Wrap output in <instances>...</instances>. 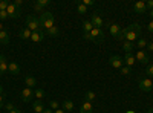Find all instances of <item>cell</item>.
I'll return each instance as SVG.
<instances>
[{"instance_id":"1","label":"cell","mask_w":153,"mask_h":113,"mask_svg":"<svg viewBox=\"0 0 153 113\" xmlns=\"http://www.w3.org/2000/svg\"><path fill=\"white\" fill-rule=\"evenodd\" d=\"M54 21H55V18H54V16H52V12H43V14L40 16V28L46 32L48 29H51L52 26H55L54 24Z\"/></svg>"},{"instance_id":"2","label":"cell","mask_w":153,"mask_h":113,"mask_svg":"<svg viewBox=\"0 0 153 113\" xmlns=\"http://www.w3.org/2000/svg\"><path fill=\"white\" fill-rule=\"evenodd\" d=\"M26 24H28V29H31L32 32H37V31H43L40 28V18H37L35 16H28L26 17Z\"/></svg>"},{"instance_id":"3","label":"cell","mask_w":153,"mask_h":113,"mask_svg":"<svg viewBox=\"0 0 153 113\" xmlns=\"http://www.w3.org/2000/svg\"><path fill=\"white\" fill-rule=\"evenodd\" d=\"M138 87L141 89L143 92H152V89H153V83H152V80L147 77V78H141L138 81Z\"/></svg>"},{"instance_id":"4","label":"cell","mask_w":153,"mask_h":113,"mask_svg":"<svg viewBox=\"0 0 153 113\" xmlns=\"http://www.w3.org/2000/svg\"><path fill=\"white\" fill-rule=\"evenodd\" d=\"M91 41H95V43H103L104 41V34L101 29L98 28H94L91 31Z\"/></svg>"},{"instance_id":"5","label":"cell","mask_w":153,"mask_h":113,"mask_svg":"<svg viewBox=\"0 0 153 113\" xmlns=\"http://www.w3.org/2000/svg\"><path fill=\"white\" fill-rule=\"evenodd\" d=\"M109 64L113 67V69H121L124 66V61H123V57H118V55H112L109 58Z\"/></svg>"},{"instance_id":"6","label":"cell","mask_w":153,"mask_h":113,"mask_svg":"<svg viewBox=\"0 0 153 113\" xmlns=\"http://www.w3.org/2000/svg\"><path fill=\"white\" fill-rule=\"evenodd\" d=\"M133 55H135V60H136V61H139L141 64L149 66L150 58H149V55H147V52H146V51H138V52H136V54H133Z\"/></svg>"},{"instance_id":"7","label":"cell","mask_w":153,"mask_h":113,"mask_svg":"<svg viewBox=\"0 0 153 113\" xmlns=\"http://www.w3.org/2000/svg\"><path fill=\"white\" fill-rule=\"evenodd\" d=\"M34 98V89H29V87H25V89L22 90V101L23 103H31Z\"/></svg>"},{"instance_id":"8","label":"cell","mask_w":153,"mask_h":113,"mask_svg":"<svg viewBox=\"0 0 153 113\" xmlns=\"http://www.w3.org/2000/svg\"><path fill=\"white\" fill-rule=\"evenodd\" d=\"M6 12H8V17H9V18H17V17H20V8H17L14 3H9V5H8Z\"/></svg>"},{"instance_id":"9","label":"cell","mask_w":153,"mask_h":113,"mask_svg":"<svg viewBox=\"0 0 153 113\" xmlns=\"http://www.w3.org/2000/svg\"><path fill=\"white\" fill-rule=\"evenodd\" d=\"M91 23L94 24V28H98V29H101V28H103V24H104L103 18H101L100 14H97V12H94V14L91 16Z\"/></svg>"},{"instance_id":"10","label":"cell","mask_w":153,"mask_h":113,"mask_svg":"<svg viewBox=\"0 0 153 113\" xmlns=\"http://www.w3.org/2000/svg\"><path fill=\"white\" fill-rule=\"evenodd\" d=\"M107 26H109V32L115 37V38H118V35L121 34V26H120V24H117V23H109Z\"/></svg>"},{"instance_id":"11","label":"cell","mask_w":153,"mask_h":113,"mask_svg":"<svg viewBox=\"0 0 153 113\" xmlns=\"http://www.w3.org/2000/svg\"><path fill=\"white\" fill-rule=\"evenodd\" d=\"M8 73L11 75H19L20 73V64L16 61H11L9 64H8Z\"/></svg>"},{"instance_id":"12","label":"cell","mask_w":153,"mask_h":113,"mask_svg":"<svg viewBox=\"0 0 153 113\" xmlns=\"http://www.w3.org/2000/svg\"><path fill=\"white\" fill-rule=\"evenodd\" d=\"M45 35H46V32H45V31H37V32H32L31 40H32L34 43H40V41H43V40H45Z\"/></svg>"},{"instance_id":"13","label":"cell","mask_w":153,"mask_h":113,"mask_svg":"<svg viewBox=\"0 0 153 113\" xmlns=\"http://www.w3.org/2000/svg\"><path fill=\"white\" fill-rule=\"evenodd\" d=\"M8 64L9 63L6 61V57L3 54H0V75L8 73Z\"/></svg>"},{"instance_id":"14","label":"cell","mask_w":153,"mask_h":113,"mask_svg":"<svg viewBox=\"0 0 153 113\" xmlns=\"http://www.w3.org/2000/svg\"><path fill=\"white\" fill-rule=\"evenodd\" d=\"M123 61H124V64H126V66H129V67H133V66H135V63H136L133 54H126L124 58H123Z\"/></svg>"},{"instance_id":"15","label":"cell","mask_w":153,"mask_h":113,"mask_svg":"<svg viewBox=\"0 0 153 113\" xmlns=\"http://www.w3.org/2000/svg\"><path fill=\"white\" fill-rule=\"evenodd\" d=\"M25 84H26V87H29V89H35V86H37L35 77H32V75H26V77H25Z\"/></svg>"},{"instance_id":"16","label":"cell","mask_w":153,"mask_h":113,"mask_svg":"<svg viewBox=\"0 0 153 113\" xmlns=\"http://www.w3.org/2000/svg\"><path fill=\"white\" fill-rule=\"evenodd\" d=\"M133 11L138 12V14H144V12H147V6L144 2H136L133 5Z\"/></svg>"},{"instance_id":"17","label":"cell","mask_w":153,"mask_h":113,"mask_svg":"<svg viewBox=\"0 0 153 113\" xmlns=\"http://www.w3.org/2000/svg\"><path fill=\"white\" fill-rule=\"evenodd\" d=\"M49 3H51L49 0H37V2L34 3V9H35V11H42V9H45Z\"/></svg>"},{"instance_id":"18","label":"cell","mask_w":153,"mask_h":113,"mask_svg":"<svg viewBox=\"0 0 153 113\" xmlns=\"http://www.w3.org/2000/svg\"><path fill=\"white\" fill-rule=\"evenodd\" d=\"M31 35H32V31L28 29V28H23L20 32H19V37L22 40H31Z\"/></svg>"},{"instance_id":"19","label":"cell","mask_w":153,"mask_h":113,"mask_svg":"<svg viewBox=\"0 0 153 113\" xmlns=\"http://www.w3.org/2000/svg\"><path fill=\"white\" fill-rule=\"evenodd\" d=\"M80 113H94V109H92V103L89 101H84L81 109H80Z\"/></svg>"},{"instance_id":"20","label":"cell","mask_w":153,"mask_h":113,"mask_svg":"<svg viewBox=\"0 0 153 113\" xmlns=\"http://www.w3.org/2000/svg\"><path fill=\"white\" fill-rule=\"evenodd\" d=\"M32 109H34V113H43V110H45V106H43V103L42 101H34V104H32Z\"/></svg>"},{"instance_id":"21","label":"cell","mask_w":153,"mask_h":113,"mask_svg":"<svg viewBox=\"0 0 153 113\" xmlns=\"http://www.w3.org/2000/svg\"><path fill=\"white\" fill-rule=\"evenodd\" d=\"M74 109H75V104H74V101H72V99H65V101H63V110L72 112Z\"/></svg>"},{"instance_id":"22","label":"cell","mask_w":153,"mask_h":113,"mask_svg":"<svg viewBox=\"0 0 153 113\" xmlns=\"http://www.w3.org/2000/svg\"><path fill=\"white\" fill-rule=\"evenodd\" d=\"M8 43H9V32L2 31L0 32V44H8Z\"/></svg>"},{"instance_id":"23","label":"cell","mask_w":153,"mask_h":113,"mask_svg":"<svg viewBox=\"0 0 153 113\" xmlns=\"http://www.w3.org/2000/svg\"><path fill=\"white\" fill-rule=\"evenodd\" d=\"M92 29H94V24L91 23V20L83 21V32H84V34H91Z\"/></svg>"},{"instance_id":"24","label":"cell","mask_w":153,"mask_h":113,"mask_svg":"<svg viewBox=\"0 0 153 113\" xmlns=\"http://www.w3.org/2000/svg\"><path fill=\"white\" fill-rule=\"evenodd\" d=\"M84 99H86V101H89V103H92V101H95V99H97V93L94 90H87L84 93Z\"/></svg>"},{"instance_id":"25","label":"cell","mask_w":153,"mask_h":113,"mask_svg":"<svg viewBox=\"0 0 153 113\" xmlns=\"http://www.w3.org/2000/svg\"><path fill=\"white\" fill-rule=\"evenodd\" d=\"M133 44H135V43H132V41H127V40H124V43H123V49L126 51V54H132Z\"/></svg>"},{"instance_id":"26","label":"cell","mask_w":153,"mask_h":113,"mask_svg":"<svg viewBox=\"0 0 153 113\" xmlns=\"http://www.w3.org/2000/svg\"><path fill=\"white\" fill-rule=\"evenodd\" d=\"M129 29L133 31V32H136L138 35L141 34V31H143V28H141V24H139V23H132L130 26H129Z\"/></svg>"},{"instance_id":"27","label":"cell","mask_w":153,"mask_h":113,"mask_svg":"<svg viewBox=\"0 0 153 113\" xmlns=\"http://www.w3.org/2000/svg\"><path fill=\"white\" fill-rule=\"evenodd\" d=\"M46 34H48L49 37H58V34H60V29H58L57 26H52L51 29H48V31H46Z\"/></svg>"},{"instance_id":"28","label":"cell","mask_w":153,"mask_h":113,"mask_svg":"<svg viewBox=\"0 0 153 113\" xmlns=\"http://www.w3.org/2000/svg\"><path fill=\"white\" fill-rule=\"evenodd\" d=\"M135 43H136V46H138L139 51H143L144 47H147V40H146V38H138Z\"/></svg>"},{"instance_id":"29","label":"cell","mask_w":153,"mask_h":113,"mask_svg":"<svg viewBox=\"0 0 153 113\" xmlns=\"http://www.w3.org/2000/svg\"><path fill=\"white\" fill-rule=\"evenodd\" d=\"M43 96H45V90L43 89H34V98H37L38 101H42Z\"/></svg>"},{"instance_id":"30","label":"cell","mask_w":153,"mask_h":113,"mask_svg":"<svg viewBox=\"0 0 153 113\" xmlns=\"http://www.w3.org/2000/svg\"><path fill=\"white\" fill-rule=\"evenodd\" d=\"M76 11H78L80 14H86V12H87V6H84V5L80 2V3H76Z\"/></svg>"},{"instance_id":"31","label":"cell","mask_w":153,"mask_h":113,"mask_svg":"<svg viewBox=\"0 0 153 113\" xmlns=\"http://www.w3.org/2000/svg\"><path fill=\"white\" fill-rule=\"evenodd\" d=\"M120 73H121V75H130V73H132V67H129V66H123V67L120 69Z\"/></svg>"},{"instance_id":"32","label":"cell","mask_w":153,"mask_h":113,"mask_svg":"<svg viewBox=\"0 0 153 113\" xmlns=\"http://www.w3.org/2000/svg\"><path fill=\"white\" fill-rule=\"evenodd\" d=\"M49 107L52 110H57L60 107V104H58V101H55V99H51V101H49Z\"/></svg>"},{"instance_id":"33","label":"cell","mask_w":153,"mask_h":113,"mask_svg":"<svg viewBox=\"0 0 153 113\" xmlns=\"http://www.w3.org/2000/svg\"><path fill=\"white\" fill-rule=\"evenodd\" d=\"M8 5H9L8 0H0V11H6L8 9Z\"/></svg>"},{"instance_id":"34","label":"cell","mask_w":153,"mask_h":113,"mask_svg":"<svg viewBox=\"0 0 153 113\" xmlns=\"http://www.w3.org/2000/svg\"><path fill=\"white\" fill-rule=\"evenodd\" d=\"M146 73L149 75V78H152V77H153V64H152V63H150V64L147 66V69H146Z\"/></svg>"},{"instance_id":"35","label":"cell","mask_w":153,"mask_h":113,"mask_svg":"<svg viewBox=\"0 0 153 113\" xmlns=\"http://www.w3.org/2000/svg\"><path fill=\"white\" fill-rule=\"evenodd\" d=\"M81 3H83L84 6H87V8H89V6H94V5H95V2H94V0H83Z\"/></svg>"},{"instance_id":"36","label":"cell","mask_w":153,"mask_h":113,"mask_svg":"<svg viewBox=\"0 0 153 113\" xmlns=\"http://www.w3.org/2000/svg\"><path fill=\"white\" fill-rule=\"evenodd\" d=\"M6 18H9L8 17V12L6 11H0V20H6Z\"/></svg>"},{"instance_id":"37","label":"cell","mask_w":153,"mask_h":113,"mask_svg":"<svg viewBox=\"0 0 153 113\" xmlns=\"http://www.w3.org/2000/svg\"><path fill=\"white\" fill-rule=\"evenodd\" d=\"M5 109V95H0V110Z\"/></svg>"},{"instance_id":"38","label":"cell","mask_w":153,"mask_h":113,"mask_svg":"<svg viewBox=\"0 0 153 113\" xmlns=\"http://www.w3.org/2000/svg\"><path fill=\"white\" fill-rule=\"evenodd\" d=\"M5 109H6L8 112H11V110H14L16 107H14V104H12V103H8V104H5Z\"/></svg>"},{"instance_id":"39","label":"cell","mask_w":153,"mask_h":113,"mask_svg":"<svg viewBox=\"0 0 153 113\" xmlns=\"http://www.w3.org/2000/svg\"><path fill=\"white\" fill-rule=\"evenodd\" d=\"M147 31H149V32H153V20L147 24Z\"/></svg>"},{"instance_id":"40","label":"cell","mask_w":153,"mask_h":113,"mask_svg":"<svg viewBox=\"0 0 153 113\" xmlns=\"http://www.w3.org/2000/svg\"><path fill=\"white\" fill-rule=\"evenodd\" d=\"M146 6H147V9H153V0H149L146 3Z\"/></svg>"},{"instance_id":"41","label":"cell","mask_w":153,"mask_h":113,"mask_svg":"<svg viewBox=\"0 0 153 113\" xmlns=\"http://www.w3.org/2000/svg\"><path fill=\"white\" fill-rule=\"evenodd\" d=\"M147 49L150 52H153V41H150V43H147Z\"/></svg>"},{"instance_id":"42","label":"cell","mask_w":153,"mask_h":113,"mask_svg":"<svg viewBox=\"0 0 153 113\" xmlns=\"http://www.w3.org/2000/svg\"><path fill=\"white\" fill-rule=\"evenodd\" d=\"M22 3H23L22 0H16V2H14V5H16L17 8H20V6H22Z\"/></svg>"},{"instance_id":"43","label":"cell","mask_w":153,"mask_h":113,"mask_svg":"<svg viewBox=\"0 0 153 113\" xmlns=\"http://www.w3.org/2000/svg\"><path fill=\"white\" fill-rule=\"evenodd\" d=\"M43 113H54V112H52V109H45Z\"/></svg>"},{"instance_id":"44","label":"cell","mask_w":153,"mask_h":113,"mask_svg":"<svg viewBox=\"0 0 153 113\" xmlns=\"http://www.w3.org/2000/svg\"><path fill=\"white\" fill-rule=\"evenodd\" d=\"M9 113H20V110H19V109H14V110H11Z\"/></svg>"},{"instance_id":"45","label":"cell","mask_w":153,"mask_h":113,"mask_svg":"<svg viewBox=\"0 0 153 113\" xmlns=\"http://www.w3.org/2000/svg\"><path fill=\"white\" fill-rule=\"evenodd\" d=\"M54 113H65V110H60V109H57V110H54Z\"/></svg>"},{"instance_id":"46","label":"cell","mask_w":153,"mask_h":113,"mask_svg":"<svg viewBox=\"0 0 153 113\" xmlns=\"http://www.w3.org/2000/svg\"><path fill=\"white\" fill-rule=\"evenodd\" d=\"M2 31H5V29H3V23L0 21V32H2Z\"/></svg>"},{"instance_id":"47","label":"cell","mask_w":153,"mask_h":113,"mask_svg":"<svg viewBox=\"0 0 153 113\" xmlns=\"http://www.w3.org/2000/svg\"><path fill=\"white\" fill-rule=\"evenodd\" d=\"M0 95H5V92H3V87L0 86Z\"/></svg>"},{"instance_id":"48","label":"cell","mask_w":153,"mask_h":113,"mask_svg":"<svg viewBox=\"0 0 153 113\" xmlns=\"http://www.w3.org/2000/svg\"><path fill=\"white\" fill-rule=\"evenodd\" d=\"M147 113H153V107H152V109H149V110H147Z\"/></svg>"},{"instance_id":"49","label":"cell","mask_w":153,"mask_h":113,"mask_svg":"<svg viewBox=\"0 0 153 113\" xmlns=\"http://www.w3.org/2000/svg\"><path fill=\"white\" fill-rule=\"evenodd\" d=\"M150 17L153 18V9H150Z\"/></svg>"},{"instance_id":"50","label":"cell","mask_w":153,"mask_h":113,"mask_svg":"<svg viewBox=\"0 0 153 113\" xmlns=\"http://www.w3.org/2000/svg\"><path fill=\"white\" fill-rule=\"evenodd\" d=\"M127 113H135V112H132V110H130V112H127Z\"/></svg>"}]
</instances>
